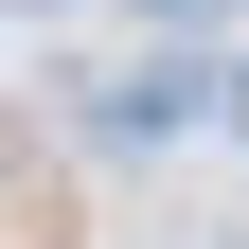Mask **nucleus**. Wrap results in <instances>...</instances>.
Here are the masks:
<instances>
[{
    "label": "nucleus",
    "instance_id": "nucleus-2",
    "mask_svg": "<svg viewBox=\"0 0 249 249\" xmlns=\"http://www.w3.org/2000/svg\"><path fill=\"white\" fill-rule=\"evenodd\" d=\"M142 18H231V0H142Z\"/></svg>",
    "mask_w": 249,
    "mask_h": 249
},
{
    "label": "nucleus",
    "instance_id": "nucleus-1",
    "mask_svg": "<svg viewBox=\"0 0 249 249\" xmlns=\"http://www.w3.org/2000/svg\"><path fill=\"white\" fill-rule=\"evenodd\" d=\"M196 107H213V71H178V53H142V71H89V89H71V124L107 142V160H160Z\"/></svg>",
    "mask_w": 249,
    "mask_h": 249
}]
</instances>
